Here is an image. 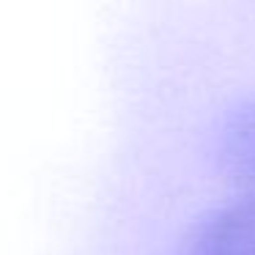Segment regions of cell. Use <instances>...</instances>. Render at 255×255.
Segmentation results:
<instances>
[{
    "label": "cell",
    "instance_id": "2",
    "mask_svg": "<svg viewBox=\"0 0 255 255\" xmlns=\"http://www.w3.org/2000/svg\"><path fill=\"white\" fill-rule=\"evenodd\" d=\"M220 159L231 178L255 198V99L231 113L220 132Z\"/></svg>",
    "mask_w": 255,
    "mask_h": 255
},
{
    "label": "cell",
    "instance_id": "1",
    "mask_svg": "<svg viewBox=\"0 0 255 255\" xmlns=\"http://www.w3.org/2000/svg\"><path fill=\"white\" fill-rule=\"evenodd\" d=\"M181 255H255V198L203 214L184 236Z\"/></svg>",
    "mask_w": 255,
    "mask_h": 255
}]
</instances>
